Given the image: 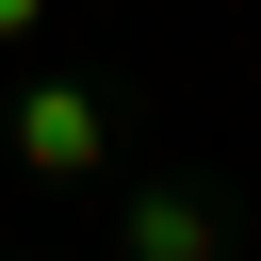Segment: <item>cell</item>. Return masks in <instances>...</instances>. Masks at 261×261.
Masks as SVG:
<instances>
[{
  "label": "cell",
  "instance_id": "obj_1",
  "mask_svg": "<svg viewBox=\"0 0 261 261\" xmlns=\"http://www.w3.org/2000/svg\"><path fill=\"white\" fill-rule=\"evenodd\" d=\"M212 245H228V228H212V196H179V179H163V196H130V261H212Z\"/></svg>",
  "mask_w": 261,
  "mask_h": 261
},
{
  "label": "cell",
  "instance_id": "obj_2",
  "mask_svg": "<svg viewBox=\"0 0 261 261\" xmlns=\"http://www.w3.org/2000/svg\"><path fill=\"white\" fill-rule=\"evenodd\" d=\"M16 147H33V163H98V114H82V98H33Z\"/></svg>",
  "mask_w": 261,
  "mask_h": 261
},
{
  "label": "cell",
  "instance_id": "obj_3",
  "mask_svg": "<svg viewBox=\"0 0 261 261\" xmlns=\"http://www.w3.org/2000/svg\"><path fill=\"white\" fill-rule=\"evenodd\" d=\"M33 16H49V0H0V33H33Z\"/></svg>",
  "mask_w": 261,
  "mask_h": 261
}]
</instances>
